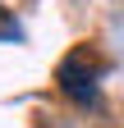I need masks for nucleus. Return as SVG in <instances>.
<instances>
[{"label": "nucleus", "instance_id": "obj_1", "mask_svg": "<svg viewBox=\"0 0 124 128\" xmlns=\"http://www.w3.org/2000/svg\"><path fill=\"white\" fill-rule=\"evenodd\" d=\"M55 82H60V92H65L74 105H97L101 60L92 55L87 46H78V50H69L65 60H60V69H55Z\"/></svg>", "mask_w": 124, "mask_h": 128}, {"label": "nucleus", "instance_id": "obj_2", "mask_svg": "<svg viewBox=\"0 0 124 128\" xmlns=\"http://www.w3.org/2000/svg\"><path fill=\"white\" fill-rule=\"evenodd\" d=\"M0 41H23V23L14 18V9L0 5Z\"/></svg>", "mask_w": 124, "mask_h": 128}]
</instances>
